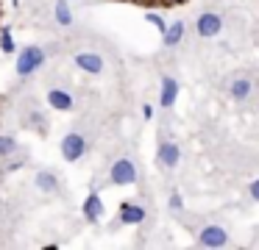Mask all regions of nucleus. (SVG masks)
Returning <instances> with one entry per match:
<instances>
[{
  "instance_id": "nucleus-1",
  "label": "nucleus",
  "mask_w": 259,
  "mask_h": 250,
  "mask_svg": "<svg viewBox=\"0 0 259 250\" xmlns=\"http://www.w3.org/2000/svg\"><path fill=\"white\" fill-rule=\"evenodd\" d=\"M48 53L45 47H39V44H28V47H23L17 53V59H14V72H17L20 81H25V78L36 75V72L42 70V64H45Z\"/></svg>"
},
{
  "instance_id": "nucleus-2",
  "label": "nucleus",
  "mask_w": 259,
  "mask_h": 250,
  "mask_svg": "<svg viewBox=\"0 0 259 250\" xmlns=\"http://www.w3.org/2000/svg\"><path fill=\"white\" fill-rule=\"evenodd\" d=\"M137 178H140V170L128 156L114 159V164L109 167V183L112 186H131V183H137Z\"/></svg>"
},
{
  "instance_id": "nucleus-3",
  "label": "nucleus",
  "mask_w": 259,
  "mask_h": 250,
  "mask_svg": "<svg viewBox=\"0 0 259 250\" xmlns=\"http://www.w3.org/2000/svg\"><path fill=\"white\" fill-rule=\"evenodd\" d=\"M59 150H62V159H64V161L75 164V161H81V159L87 156V150H90V142H87L84 133L70 131V133H64V139H62V144H59Z\"/></svg>"
},
{
  "instance_id": "nucleus-4",
  "label": "nucleus",
  "mask_w": 259,
  "mask_h": 250,
  "mask_svg": "<svg viewBox=\"0 0 259 250\" xmlns=\"http://www.w3.org/2000/svg\"><path fill=\"white\" fill-rule=\"evenodd\" d=\"M198 244H201V247H209V250L226 247V244H229V231H226L223 225L209 222V225H203L201 231H198Z\"/></svg>"
},
{
  "instance_id": "nucleus-5",
  "label": "nucleus",
  "mask_w": 259,
  "mask_h": 250,
  "mask_svg": "<svg viewBox=\"0 0 259 250\" xmlns=\"http://www.w3.org/2000/svg\"><path fill=\"white\" fill-rule=\"evenodd\" d=\"M195 31H198L201 39L218 36V33L223 31V17H220L218 11H203V14H198V20H195Z\"/></svg>"
},
{
  "instance_id": "nucleus-6",
  "label": "nucleus",
  "mask_w": 259,
  "mask_h": 250,
  "mask_svg": "<svg viewBox=\"0 0 259 250\" xmlns=\"http://www.w3.org/2000/svg\"><path fill=\"white\" fill-rule=\"evenodd\" d=\"M73 61L81 72H87V75H101L103 72V56L95 53V50H78V53L73 56Z\"/></svg>"
},
{
  "instance_id": "nucleus-7",
  "label": "nucleus",
  "mask_w": 259,
  "mask_h": 250,
  "mask_svg": "<svg viewBox=\"0 0 259 250\" xmlns=\"http://www.w3.org/2000/svg\"><path fill=\"white\" fill-rule=\"evenodd\" d=\"M45 100H48V106H51V109H56V111H73L75 106H78V100H75V94L70 92V89H62V86H53V89H48Z\"/></svg>"
},
{
  "instance_id": "nucleus-8",
  "label": "nucleus",
  "mask_w": 259,
  "mask_h": 250,
  "mask_svg": "<svg viewBox=\"0 0 259 250\" xmlns=\"http://www.w3.org/2000/svg\"><path fill=\"white\" fill-rule=\"evenodd\" d=\"M156 161H159V167H164V170H173V167H179V161H181V147H179L176 142H170V139L159 142Z\"/></svg>"
},
{
  "instance_id": "nucleus-9",
  "label": "nucleus",
  "mask_w": 259,
  "mask_h": 250,
  "mask_svg": "<svg viewBox=\"0 0 259 250\" xmlns=\"http://www.w3.org/2000/svg\"><path fill=\"white\" fill-rule=\"evenodd\" d=\"M145 217H148V209L142 203H134V200L120 203V222L123 225H142Z\"/></svg>"
},
{
  "instance_id": "nucleus-10",
  "label": "nucleus",
  "mask_w": 259,
  "mask_h": 250,
  "mask_svg": "<svg viewBox=\"0 0 259 250\" xmlns=\"http://www.w3.org/2000/svg\"><path fill=\"white\" fill-rule=\"evenodd\" d=\"M81 211H84V220L87 222H101V217H103V211H106V206H103V197L92 189L90 194H87V200H84V206H81Z\"/></svg>"
},
{
  "instance_id": "nucleus-11",
  "label": "nucleus",
  "mask_w": 259,
  "mask_h": 250,
  "mask_svg": "<svg viewBox=\"0 0 259 250\" xmlns=\"http://www.w3.org/2000/svg\"><path fill=\"white\" fill-rule=\"evenodd\" d=\"M176 100H179V81L173 75H162V83H159V106L170 109Z\"/></svg>"
},
{
  "instance_id": "nucleus-12",
  "label": "nucleus",
  "mask_w": 259,
  "mask_h": 250,
  "mask_svg": "<svg viewBox=\"0 0 259 250\" xmlns=\"http://www.w3.org/2000/svg\"><path fill=\"white\" fill-rule=\"evenodd\" d=\"M253 94V83H251V78H231V83H229V97L231 100H237V103H245L248 97Z\"/></svg>"
},
{
  "instance_id": "nucleus-13",
  "label": "nucleus",
  "mask_w": 259,
  "mask_h": 250,
  "mask_svg": "<svg viewBox=\"0 0 259 250\" xmlns=\"http://www.w3.org/2000/svg\"><path fill=\"white\" fill-rule=\"evenodd\" d=\"M184 31H187L184 20H176V22H170V25H167V31L162 33V42H164V47H179V44H181V39H184Z\"/></svg>"
},
{
  "instance_id": "nucleus-14",
  "label": "nucleus",
  "mask_w": 259,
  "mask_h": 250,
  "mask_svg": "<svg viewBox=\"0 0 259 250\" xmlns=\"http://www.w3.org/2000/svg\"><path fill=\"white\" fill-rule=\"evenodd\" d=\"M34 186L39 189V192L51 194V192H56V189H59V178L53 175L51 170H39V172L34 175Z\"/></svg>"
},
{
  "instance_id": "nucleus-15",
  "label": "nucleus",
  "mask_w": 259,
  "mask_h": 250,
  "mask_svg": "<svg viewBox=\"0 0 259 250\" xmlns=\"http://www.w3.org/2000/svg\"><path fill=\"white\" fill-rule=\"evenodd\" d=\"M53 20L59 22L62 28H70L73 25V9H70V3L67 0H56V6H53Z\"/></svg>"
},
{
  "instance_id": "nucleus-16",
  "label": "nucleus",
  "mask_w": 259,
  "mask_h": 250,
  "mask_svg": "<svg viewBox=\"0 0 259 250\" xmlns=\"http://www.w3.org/2000/svg\"><path fill=\"white\" fill-rule=\"evenodd\" d=\"M20 150V142L14 133H0V159H9Z\"/></svg>"
},
{
  "instance_id": "nucleus-17",
  "label": "nucleus",
  "mask_w": 259,
  "mask_h": 250,
  "mask_svg": "<svg viewBox=\"0 0 259 250\" xmlns=\"http://www.w3.org/2000/svg\"><path fill=\"white\" fill-rule=\"evenodd\" d=\"M0 50H3V53H9V56L17 50V44H14V36H12V28H9V25L0 28Z\"/></svg>"
},
{
  "instance_id": "nucleus-18",
  "label": "nucleus",
  "mask_w": 259,
  "mask_h": 250,
  "mask_svg": "<svg viewBox=\"0 0 259 250\" xmlns=\"http://www.w3.org/2000/svg\"><path fill=\"white\" fill-rule=\"evenodd\" d=\"M25 164V153H14V156H9V159H3V170L6 172H14V170H20V167Z\"/></svg>"
},
{
  "instance_id": "nucleus-19",
  "label": "nucleus",
  "mask_w": 259,
  "mask_h": 250,
  "mask_svg": "<svg viewBox=\"0 0 259 250\" xmlns=\"http://www.w3.org/2000/svg\"><path fill=\"white\" fill-rule=\"evenodd\" d=\"M28 125L31 128H39V131L45 133L48 131V117L42 114V111H31V114H28Z\"/></svg>"
},
{
  "instance_id": "nucleus-20",
  "label": "nucleus",
  "mask_w": 259,
  "mask_h": 250,
  "mask_svg": "<svg viewBox=\"0 0 259 250\" xmlns=\"http://www.w3.org/2000/svg\"><path fill=\"white\" fill-rule=\"evenodd\" d=\"M145 20L151 22L153 28H159V33L167 31V22H164V17H162V14H156V11H145Z\"/></svg>"
},
{
  "instance_id": "nucleus-21",
  "label": "nucleus",
  "mask_w": 259,
  "mask_h": 250,
  "mask_svg": "<svg viewBox=\"0 0 259 250\" xmlns=\"http://www.w3.org/2000/svg\"><path fill=\"white\" fill-rule=\"evenodd\" d=\"M167 203H170V209H173V211H181V209H184V200H181V194H179V192L170 194Z\"/></svg>"
},
{
  "instance_id": "nucleus-22",
  "label": "nucleus",
  "mask_w": 259,
  "mask_h": 250,
  "mask_svg": "<svg viewBox=\"0 0 259 250\" xmlns=\"http://www.w3.org/2000/svg\"><path fill=\"white\" fill-rule=\"evenodd\" d=\"M248 192H251V200H256V203H259V178H253V181H251Z\"/></svg>"
},
{
  "instance_id": "nucleus-23",
  "label": "nucleus",
  "mask_w": 259,
  "mask_h": 250,
  "mask_svg": "<svg viewBox=\"0 0 259 250\" xmlns=\"http://www.w3.org/2000/svg\"><path fill=\"white\" fill-rule=\"evenodd\" d=\"M142 117H145V120H153V106L151 103L142 106Z\"/></svg>"
},
{
  "instance_id": "nucleus-24",
  "label": "nucleus",
  "mask_w": 259,
  "mask_h": 250,
  "mask_svg": "<svg viewBox=\"0 0 259 250\" xmlns=\"http://www.w3.org/2000/svg\"><path fill=\"white\" fill-rule=\"evenodd\" d=\"M12 6H14V9H17V6H20V0H12Z\"/></svg>"
},
{
  "instance_id": "nucleus-25",
  "label": "nucleus",
  "mask_w": 259,
  "mask_h": 250,
  "mask_svg": "<svg viewBox=\"0 0 259 250\" xmlns=\"http://www.w3.org/2000/svg\"><path fill=\"white\" fill-rule=\"evenodd\" d=\"M167 3H181V0H167Z\"/></svg>"
}]
</instances>
